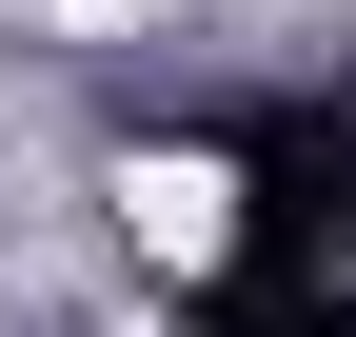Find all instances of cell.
I'll use <instances>...</instances> for the list:
<instances>
[{
	"instance_id": "obj_1",
	"label": "cell",
	"mask_w": 356,
	"mask_h": 337,
	"mask_svg": "<svg viewBox=\"0 0 356 337\" xmlns=\"http://www.w3.org/2000/svg\"><path fill=\"white\" fill-rule=\"evenodd\" d=\"M119 219H139V238H159V258H178V278H198V258H218V238H238V179H218V159H139V179H119Z\"/></svg>"
}]
</instances>
